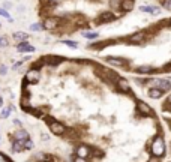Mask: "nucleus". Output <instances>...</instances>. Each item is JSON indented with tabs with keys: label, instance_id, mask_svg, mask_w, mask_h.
Wrapping results in <instances>:
<instances>
[{
	"label": "nucleus",
	"instance_id": "36",
	"mask_svg": "<svg viewBox=\"0 0 171 162\" xmlns=\"http://www.w3.org/2000/svg\"><path fill=\"white\" fill-rule=\"evenodd\" d=\"M170 24H171V20H170Z\"/></svg>",
	"mask_w": 171,
	"mask_h": 162
},
{
	"label": "nucleus",
	"instance_id": "23",
	"mask_svg": "<svg viewBox=\"0 0 171 162\" xmlns=\"http://www.w3.org/2000/svg\"><path fill=\"white\" fill-rule=\"evenodd\" d=\"M161 2V6L168 9V11H171V0H159Z\"/></svg>",
	"mask_w": 171,
	"mask_h": 162
},
{
	"label": "nucleus",
	"instance_id": "4",
	"mask_svg": "<svg viewBox=\"0 0 171 162\" xmlns=\"http://www.w3.org/2000/svg\"><path fill=\"white\" fill-rule=\"evenodd\" d=\"M50 129H51L53 134H56V135H62V134H65V131H66L65 126H63L62 123H59L57 120L53 122V123H50Z\"/></svg>",
	"mask_w": 171,
	"mask_h": 162
},
{
	"label": "nucleus",
	"instance_id": "24",
	"mask_svg": "<svg viewBox=\"0 0 171 162\" xmlns=\"http://www.w3.org/2000/svg\"><path fill=\"white\" fill-rule=\"evenodd\" d=\"M14 110H15V108H14V105H11L9 108H5V110L2 111V114H0V116H2L3 119H5V117H8V116H9V113H11V111H14Z\"/></svg>",
	"mask_w": 171,
	"mask_h": 162
},
{
	"label": "nucleus",
	"instance_id": "8",
	"mask_svg": "<svg viewBox=\"0 0 171 162\" xmlns=\"http://www.w3.org/2000/svg\"><path fill=\"white\" fill-rule=\"evenodd\" d=\"M140 11L146 14H152V15H158L161 14V8L159 6H140Z\"/></svg>",
	"mask_w": 171,
	"mask_h": 162
},
{
	"label": "nucleus",
	"instance_id": "1",
	"mask_svg": "<svg viewBox=\"0 0 171 162\" xmlns=\"http://www.w3.org/2000/svg\"><path fill=\"white\" fill-rule=\"evenodd\" d=\"M147 84L149 86H153V87H158L161 90H171V83L168 80H164V78H153V80H147Z\"/></svg>",
	"mask_w": 171,
	"mask_h": 162
},
{
	"label": "nucleus",
	"instance_id": "9",
	"mask_svg": "<svg viewBox=\"0 0 171 162\" xmlns=\"http://www.w3.org/2000/svg\"><path fill=\"white\" fill-rule=\"evenodd\" d=\"M135 72H138V74H153V72H156V68L155 66H150V65L137 66V68H135Z\"/></svg>",
	"mask_w": 171,
	"mask_h": 162
},
{
	"label": "nucleus",
	"instance_id": "29",
	"mask_svg": "<svg viewBox=\"0 0 171 162\" xmlns=\"http://www.w3.org/2000/svg\"><path fill=\"white\" fill-rule=\"evenodd\" d=\"M0 74H3V75L6 74V66H5V65H2V66H0Z\"/></svg>",
	"mask_w": 171,
	"mask_h": 162
},
{
	"label": "nucleus",
	"instance_id": "26",
	"mask_svg": "<svg viewBox=\"0 0 171 162\" xmlns=\"http://www.w3.org/2000/svg\"><path fill=\"white\" fill-rule=\"evenodd\" d=\"M0 15H2V17H5V18H8L9 21H12V18L9 17V14H8V11H6V9H0Z\"/></svg>",
	"mask_w": 171,
	"mask_h": 162
},
{
	"label": "nucleus",
	"instance_id": "7",
	"mask_svg": "<svg viewBox=\"0 0 171 162\" xmlns=\"http://www.w3.org/2000/svg\"><path fill=\"white\" fill-rule=\"evenodd\" d=\"M59 26V20L57 18H54V17H48V18H45V21H44V29H56V27Z\"/></svg>",
	"mask_w": 171,
	"mask_h": 162
},
{
	"label": "nucleus",
	"instance_id": "34",
	"mask_svg": "<svg viewBox=\"0 0 171 162\" xmlns=\"http://www.w3.org/2000/svg\"><path fill=\"white\" fill-rule=\"evenodd\" d=\"M2 105H3V99H2V98H0V107H2Z\"/></svg>",
	"mask_w": 171,
	"mask_h": 162
},
{
	"label": "nucleus",
	"instance_id": "35",
	"mask_svg": "<svg viewBox=\"0 0 171 162\" xmlns=\"http://www.w3.org/2000/svg\"><path fill=\"white\" fill-rule=\"evenodd\" d=\"M168 102L171 104V95H170V98H168Z\"/></svg>",
	"mask_w": 171,
	"mask_h": 162
},
{
	"label": "nucleus",
	"instance_id": "37",
	"mask_svg": "<svg viewBox=\"0 0 171 162\" xmlns=\"http://www.w3.org/2000/svg\"><path fill=\"white\" fill-rule=\"evenodd\" d=\"M0 26H2V24H0Z\"/></svg>",
	"mask_w": 171,
	"mask_h": 162
},
{
	"label": "nucleus",
	"instance_id": "33",
	"mask_svg": "<svg viewBox=\"0 0 171 162\" xmlns=\"http://www.w3.org/2000/svg\"><path fill=\"white\" fill-rule=\"evenodd\" d=\"M12 5L11 3H9V2H5V9H8V8H11Z\"/></svg>",
	"mask_w": 171,
	"mask_h": 162
},
{
	"label": "nucleus",
	"instance_id": "18",
	"mask_svg": "<svg viewBox=\"0 0 171 162\" xmlns=\"http://www.w3.org/2000/svg\"><path fill=\"white\" fill-rule=\"evenodd\" d=\"M14 39L20 41V42H24V41L29 39V35H27L26 32H17V33H14Z\"/></svg>",
	"mask_w": 171,
	"mask_h": 162
},
{
	"label": "nucleus",
	"instance_id": "17",
	"mask_svg": "<svg viewBox=\"0 0 171 162\" xmlns=\"http://www.w3.org/2000/svg\"><path fill=\"white\" fill-rule=\"evenodd\" d=\"M44 60L50 63V65H59V63L63 60L62 57H57V56H47V57H44Z\"/></svg>",
	"mask_w": 171,
	"mask_h": 162
},
{
	"label": "nucleus",
	"instance_id": "22",
	"mask_svg": "<svg viewBox=\"0 0 171 162\" xmlns=\"http://www.w3.org/2000/svg\"><path fill=\"white\" fill-rule=\"evenodd\" d=\"M83 36H84V38H89V39H96L98 38V33L96 32H84Z\"/></svg>",
	"mask_w": 171,
	"mask_h": 162
},
{
	"label": "nucleus",
	"instance_id": "2",
	"mask_svg": "<svg viewBox=\"0 0 171 162\" xmlns=\"http://www.w3.org/2000/svg\"><path fill=\"white\" fill-rule=\"evenodd\" d=\"M152 153L155 156H162L165 153V143L162 138H156L155 143L152 144Z\"/></svg>",
	"mask_w": 171,
	"mask_h": 162
},
{
	"label": "nucleus",
	"instance_id": "21",
	"mask_svg": "<svg viewBox=\"0 0 171 162\" xmlns=\"http://www.w3.org/2000/svg\"><path fill=\"white\" fill-rule=\"evenodd\" d=\"M42 29H44V24H39V23L30 24V30H32V32H41Z\"/></svg>",
	"mask_w": 171,
	"mask_h": 162
},
{
	"label": "nucleus",
	"instance_id": "19",
	"mask_svg": "<svg viewBox=\"0 0 171 162\" xmlns=\"http://www.w3.org/2000/svg\"><path fill=\"white\" fill-rule=\"evenodd\" d=\"M12 147H14V152H21L23 147H24V141L14 138V144H12Z\"/></svg>",
	"mask_w": 171,
	"mask_h": 162
},
{
	"label": "nucleus",
	"instance_id": "20",
	"mask_svg": "<svg viewBox=\"0 0 171 162\" xmlns=\"http://www.w3.org/2000/svg\"><path fill=\"white\" fill-rule=\"evenodd\" d=\"M17 140H21V141H27L29 140V134H27L24 129H21V131H18L17 132Z\"/></svg>",
	"mask_w": 171,
	"mask_h": 162
},
{
	"label": "nucleus",
	"instance_id": "14",
	"mask_svg": "<svg viewBox=\"0 0 171 162\" xmlns=\"http://www.w3.org/2000/svg\"><path fill=\"white\" fill-rule=\"evenodd\" d=\"M137 107H138V110H140L141 113L153 116V110H152V108H150L147 104H144V102H138V104H137Z\"/></svg>",
	"mask_w": 171,
	"mask_h": 162
},
{
	"label": "nucleus",
	"instance_id": "25",
	"mask_svg": "<svg viewBox=\"0 0 171 162\" xmlns=\"http://www.w3.org/2000/svg\"><path fill=\"white\" fill-rule=\"evenodd\" d=\"M21 107L24 108V110H27V108L30 107V104H29V99H27V98H23V99H21Z\"/></svg>",
	"mask_w": 171,
	"mask_h": 162
},
{
	"label": "nucleus",
	"instance_id": "10",
	"mask_svg": "<svg viewBox=\"0 0 171 162\" xmlns=\"http://www.w3.org/2000/svg\"><path fill=\"white\" fill-rule=\"evenodd\" d=\"M117 86L120 87V90H123L125 93H131V87H129V84H128V81L126 80H123V78H117Z\"/></svg>",
	"mask_w": 171,
	"mask_h": 162
},
{
	"label": "nucleus",
	"instance_id": "16",
	"mask_svg": "<svg viewBox=\"0 0 171 162\" xmlns=\"http://www.w3.org/2000/svg\"><path fill=\"white\" fill-rule=\"evenodd\" d=\"M77 155H78L80 158H87V156L90 155V150H89V147H86V146H80V147L77 149Z\"/></svg>",
	"mask_w": 171,
	"mask_h": 162
},
{
	"label": "nucleus",
	"instance_id": "13",
	"mask_svg": "<svg viewBox=\"0 0 171 162\" xmlns=\"http://www.w3.org/2000/svg\"><path fill=\"white\" fill-rule=\"evenodd\" d=\"M162 95H164V90H161V89H158V87H152V89L149 90V96L153 98V99H158V98H161Z\"/></svg>",
	"mask_w": 171,
	"mask_h": 162
},
{
	"label": "nucleus",
	"instance_id": "32",
	"mask_svg": "<svg viewBox=\"0 0 171 162\" xmlns=\"http://www.w3.org/2000/svg\"><path fill=\"white\" fill-rule=\"evenodd\" d=\"M59 2V0H47V3H50V5H56Z\"/></svg>",
	"mask_w": 171,
	"mask_h": 162
},
{
	"label": "nucleus",
	"instance_id": "5",
	"mask_svg": "<svg viewBox=\"0 0 171 162\" xmlns=\"http://www.w3.org/2000/svg\"><path fill=\"white\" fill-rule=\"evenodd\" d=\"M39 80V69H30L29 72H27V75H26V81L27 83H36V81Z\"/></svg>",
	"mask_w": 171,
	"mask_h": 162
},
{
	"label": "nucleus",
	"instance_id": "12",
	"mask_svg": "<svg viewBox=\"0 0 171 162\" xmlns=\"http://www.w3.org/2000/svg\"><path fill=\"white\" fill-rule=\"evenodd\" d=\"M113 20H116V15L111 14V12H105V14H102L101 17H99V23H110Z\"/></svg>",
	"mask_w": 171,
	"mask_h": 162
},
{
	"label": "nucleus",
	"instance_id": "28",
	"mask_svg": "<svg viewBox=\"0 0 171 162\" xmlns=\"http://www.w3.org/2000/svg\"><path fill=\"white\" fill-rule=\"evenodd\" d=\"M24 147H26V149H32V147H33V143H32L30 140L24 141Z\"/></svg>",
	"mask_w": 171,
	"mask_h": 162
},
{
	"label": "nucleus",
	"instance_id": "6",
	"mask_svg": "<svg viewBox=\"0 0 171 162\" xmlns=\"http://www.w3.org/2000/svg\"><path fill=\"white\" fill-rule=\"evenodd\" d=\"M17 50L20 51V53H35L36 50H35V47H32V45L27 42V41H24V42H20L18 44V47H17Z\"/></svg>",
	"mask_w": 171,
	"mask_h": 162
},
{
	"label": "nucleus",
	"instance_id": "27",
	"mask_svg": "<svg viewBox=\"0 0 171 162\" xmlns=\"http://www.w3.org/2000/svg\"><path fill=\"white\" fill-rule=\"evenodd\" d=\"M63 44H65V45H68V47H72V48L78 47V44H77V42H74V41H63Z\"/></svg>",
	"mask_w": 171,
	"mask_h": 162
},
{
	"label": "nucleus",
	"instance_id": "30",
	"mask_svg": "<svg viewBox=\"0 0 171 162\" xmlns=\"http://www.w3.org/2000/svg\"><path fill=\"white\" fill-rule=\"evenodd\" d=\"M0 45H3V47H5V45H8V41L5 38H0Z\"/></svg>",
	"mask_w": 171,
	"mask_h": 162
},
{
	"label": "nucleus",
	"instance_id": "3",
	"mask_svg": "<svg viewBox=\"0 0 171 162\" xmlns=\"http://www.w3.org/2000/svg\"><path fill=\"white\" fill-rule=\"evenodd\" d=\"M146 33L144 32H137V33H134L129 36V42L131 44H143L144 41H146Z\"/></svg>",
	"mask_w": 171,
	"mask_h": 162
},
{
	"label": "nucleus",
	"instance_id": "11",
	"mask_svg": "<svg viewBox=\"0 0 171 162\" xmlns=\"http://www.w3.org/2000/svg\"><path fill=\"white\" fill-rule=\"evenodd\" d=\"M120 8H122V11H125V12L132 11V9H134V0H122Z\"/></svg>",
	"mask_w": 171,
	"mask_h": 162
},
{
	"label": "nucleus",
	"instance_id": "15",
	"mask_svg": "<svg viewBox=\"0 0 171 162\" xmlns=\"http://www.w3.org/2000/svg\"><path fill=\"white\" fill-rule=\"evenodd\" d=\"M107 62L111 63V65H114V66H123L126 63V60L119 59V57H107Z\"/></svg>",
	"mask_w": 171,
	"mask_h": 162
},
{
	"label": "nucleus",
	"instance_id": "31",
	"mask_svg": "<svg viewBox=\"0 0 171 162\" xmlns=\"http://www.w3.org/2000/svg\"><path fill=\"white\" fill-rule=\"evenodd\" d=\"M74 162H87V161H86V158H80V156H78Z\"/></svg>",
	"mask_w": 171,
	"mask_h": 162
}]
</instances>
